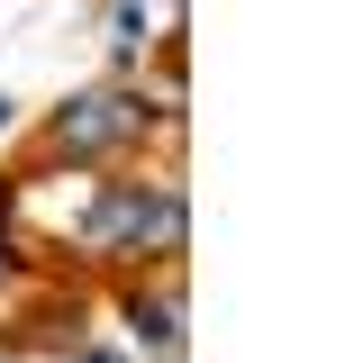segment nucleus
Returning a JSON list of instances; mask_svg holds the SVG:
<instances>
[{
  "label": "nucleus",
  "instance_id": "5",
  "mask_svg": "<svg viewBox=\"0 0 345 363\" xmlns=\"http://www.w3.org/2000/svg\"><path fill=\"white\" fill-rule=\"evenodd\" d=\"M82 363H119V354H82Z\"/></svg>",
  "mask_w": 345,
  "mask_h": 363
},
{
  "label": "nucleus",
  "instance_id": "7",
  "mask_svg": "<svg viewBox=\"0 0 345 363\" xmlns=\"http://www.w3.org/2000/svg\"><path fill=\"white\" fill-rule=\"evenodd\" d=\"M0 272H9V255H0Z\"/></svg>",
  "mask_w": 345,
  "mask_h": 363
},
{
  "label": "nucleus",
  "instance_id": "1",
  "mask_svg": "<svg viewBox=\"0 0 345 363\" xmlns=\"http://www.w3.org/2000/svg\"><path fill=\"white\" fill-rule=\"evenodd\" d=\"M182 227H191L182 182H119L82 218V236L91 245H136V255H182Z\"/></svg>",
  "mask_w": 345,
  "mask_h": 363
},
{
  "label": "nucleus",
  "instance_id": "2",
  "mask_svg": "<svg viewBox=\"0 0 345 363\" xmlns=\"http://www.w3.org/2000/svg\"><path fill=\"white\" fill-rule=\"evenodd\" d=\"M146 118H155V109H146L136 91H82V100H64V109H55V145L91 164V155L136 145V136H146Z\"/></svg>",
  "mask_w": 345,
  "mask_h": 363
},
{
  "label": "nucleus",
  "instance_id": "4",
  "mask_svg": "<svg viewBox=\"0 0 345 363\" xmlns=\"http://www.w3.org/2000/svg\"><path fill=\"white\" fill-rule=\"evenodd\" d=\"M109 45H119V55L146 45V0H119V9H109Z\"/></svg>",
  "mask_w": 345,
  "mask_h": 363
},
{
  "label": "nucleus",
  "instance_id": "3",
  "mask_svg": "<svg viewBox=\"0 0 345 363\" xmlns=\"http://www.w3.org/2000/svg\"><path fill=\"white\" fill-rule=\"evenodd\" d=\"M128 318H136V336H146L155 354L182 345V309H172V300H128Z\"/></svg>",
  "mask_w": 345,
  "mask_h": 363
},
{
  "label": "nucleus",
  "instance_id": "6",
  "mask_svg": "<svg viewBox=\"0 0 345 363\" xmlns=\"http://www.w3.org/2000/svg\"><path fill=\"white\" fill-rule=\"evenodd\" d=\"M0 128H9V100H0Z\"/></svg>",
  "mask_w": 345,
  "mask_h": 363
}]
</instances>
